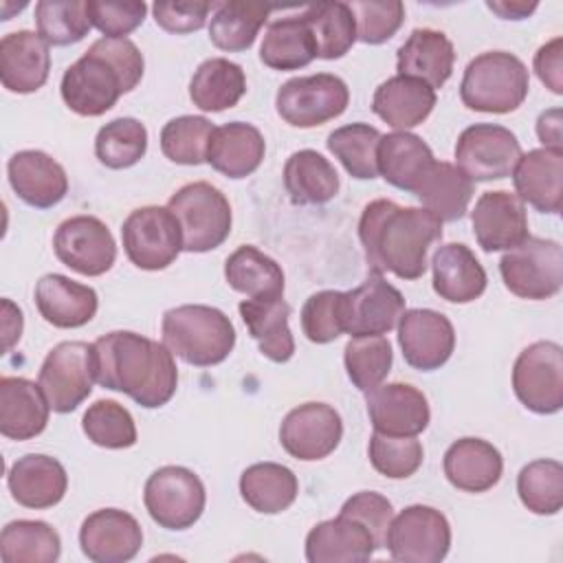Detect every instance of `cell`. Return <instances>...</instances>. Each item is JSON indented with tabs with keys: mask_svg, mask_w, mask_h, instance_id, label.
I'll list each match as a JSON object with an SVG mask.
<instances>
[{
	"mask_svg": "<svg viewBox=\"0 0 563 563\" xmlns=\"http://www.w3.org/2000/svg\"><path fill=\"white\" fill-rule=\"evenodd\" d=\"M358 240L374 275L418 279L427 271L429 246L442 240V222L424 207H400L378 198L361 213Z\"/></svg>",
	"mask_w": 563,
	"mask_h": 563,
	"instance_id": "cell-1",
	"label": "cell"
},
{
	"mask_svg": "<svg viewBox=\"0 0 563 563\" xmlns=\"http://www.w3.org/2000/svg\"><path fill=\"white\" fill-rule=\"evenodd\" d=\"M95 380L123 391L145 409L163 407L178 385V367L165 343L130 330H114L92 343Z\"/></svg>",
	"mask_w": 563,
	"mask_h": 563,
	"instance_id": "cell-2",
	"label": "cell"
},
{
	"mask_svg": "<svg viewBox=\"0 0 563 563\" xmlns=\"http://www.w3.org/2000/svg\"><path fill=\"white\" fill-rule=\"evenodd\" d=\"M145 70L143 53L128 37H101L62 77L64 103L81 117H101L136 88Z\"/></svg>",
	"mask_w": 563,
	"mask_h": 563,
	"instance_id": "cell-3",
	"label": "cell"
},
{
	"mask_svg": "<svg viewBox=\"0 0 563 563\" xmlns=\"http://www.w3.org/2000/svg\"><path fill=\"white\" fill-rule=\"evenodd\" d=\"M163 343L189 365L211 367L222 363L235 345L231 319L205 303H185L169 308L161 323Z\"/></svg>",
	"mask_w": 563,
	"mask_h": 563,
	"instance_id": "cell-4",
	"label": "cell"
},
{
	"mask_svg": "<svg viewBox=\"0 0 563 563\" xmlns=\"http://www.w3.org/2000/svg\"><path fill=\"white\" fill-rule=\"evenodd\" d=\"M530 90L526 64L506 51H486L473 57L462 75L460 97L468 110L506 114L517 110Z\"/></svg>",
	"mask_w": 563,
	"mask_h": 563,
	"instance_id": "cell-5",
	"label": "cell"
},
{
	"mask_svg": "<svg viewBox=\"0 0 563 563\" xmlns=\"http://www.w3.org/2000/svg\"><path fill=\"white\" fill-rule=\"evenodd\" d=\"M167 209L180 224L183 251L187 253L213 251L231 233V205L211 183L196 180L183 185L167 200Z\"/></svg>",
	"mask_w": 563,
	"mask_h": 563,
	"instance_id": "cell-6",
	"label": "cell"
},
{
	"mask_svg": "<svg viewBox=\"0 0 563 563\" xmlns=\"http://www.w3.org/2000/svg\"><path fill=\"white\" fill-rule=\"evenodd\" d=\"M506 288L521 299H550L563 286V246L556 240L528 235L499 260Z\"/></svg>",
	"mask_w": 563,
	"mask_h": 563,
	"instance_id": "cell-7",
	"label": "cell"
},
{
	"mask_svg": "<svg viewBox=\"0 0 563 563\" xmlns=\"http://www.w3.org/2000/svg\"><path fill=\"white\" fill-rule=\"evenodd\" d=\"M143 504L152 521L165 530L191 528L207 504L202 479L185 466L156 468L143 488Z\"/></svg>",
	"mask_w": 563,
	"mask_h": 563,
	"instance_id": "cell-8",
	"label": "cell"
},
{
	"mask_svg": "<svg viewBox=\"0 0 563 563\" xmlns=\"http://www.w3.org/2000/svg\"><path fill=\"white\" fill-rule=\"evenodd\" d=\"M347 84L332 73L292 77L275 95L277 114L292 128H317L345 112Z\"/></svg>",
	"mask_w": 563,
	"mask_h": 563,
	"instance_id": "cell-9",
	"label": "cell"
},
{
	"mask_svg": "<svg viewBox=\"0 0 563 563\" xmlns=\"http://www.w3.org/2000/svg\"><path fill=\"white\" fill-rule=\"evenodd\" d=\"M128 260L143 271L167 268L183 251L180 224L167 207L147 205L130 211L121 227Z\"/></svg>",
	"mask_w": 563,
	"mask_h": 563,
	"instance_id": "cell-10",
	"label": "cell"
},
{
	"mask_svg": "<svg viewBox=\"0 0 563 563\" xmlns=\"http://www.w3.org/2000/svg\"><path fill=\"white\" fill-rule=\"evenodd\" d=\"M92 343L62 341L44 358L37 376L48 405L57 413L75 411L92 391Z\"/></svg>",
	"mask_w": 563,
	"mask_h": 563,
	"instance_id": "cell-11",
	"label": "cell"
},
{
	"mask_svg": "<svg viewBox=\"0 0 563 563\" xmlns=\"http://www.w3.org/2000/svg\"><path fill=\"white\" fill-rule=\"evenodd\" d=\"M512 389L519 402L541 416L563 407V350L554 341H537L519 352L512 367Z\"/></svg>",
	"mask_w": 563,
	"mask_h": 563,
	"instance_id": "cell-12",
	"label": "cell"
},
{
	"mask_svg": "<svg viewBox=\"0 0 563 563\" xmlns=\"http://www.w3.org/2000/svg\"><path fill=\"white\" fill-rule=\"evenodd\" d=\"M385 548L394 561L440 563L451 548L449 519L431 506H407L391 519Z\"/></svg>",
	"mask_w": 563,
	"mask_h": 563,
	"instance_id": "cell-13",
	"label": "cell"
},
{
	"mask_svg": "<svg viewBox=\"0 0 563 563\" xmlns=\"http://www.w3.org/2000/svg\"><path fill=\"white\" fill-rule=\"evenodd\" d=\"M519 158L521 145L517 136L497 123L468 125L455 143V167L475 183L510 176Z\"/></svg>",
	"mask_w": 563,
	"mask_h": 563,
	"instance_id": "cell-14",
	"label": "cell"
},
{
	"mask_svg": "<svg viewBox=\"0 0 563 563\" xmlns=\"http://www.w3.org/2000/svg\"><path fill=\"white\" fill-rule=\"evenodd\" d=\"M53 251L64 266L86 277L103 275L117 260L114 238L95 216L66 218L53 235Z\"/></svg>",
	"mask_w": 563,
	"mask_h": 563,
	"instance_id": "cell-15",
	"label": "cell"
},
{
	"mask_svg": "<svg viewBox=\"0 0 563 563\" xmlns=\"http://www.w3.org/2000/svg\"><path fill=\"white\" fill-rule=\"evenodd\" d=\"M343 438V420L332 405L303 402L286 413L279 427L284 451L301 462L328 457Z\"/></svg>",
	"mask_w": 563,
	"mask_h": 563,
	"instance_id": "cell-16",
	"label": "cell"
},
{
	"mask_svg": "<svg viewBox=\"0 0 563 563\" xmlns=\"http://www.w3.org/2000/svg\"><path fill=\"white\" fill-rule=\"evenodd\" d=\"M405 312L402 292L383 279L369 275L361 286L343 292V330L352 336L387 334Z\"/></svg>",
	"mask_w": 563,
	"mask_h": 563,
	"instance_id": "cell-17",
	"label": "cell"
},
{
	"mask_svg": "<svg viewBox=\"0 0 563 563\" xmlns=\"http://www.w3.org/2000/svg\"><path fill=\"white\" fill-rule=\"evenodd\" d=\"M398 343L405 363L420 372L442 367L455 350V330L449 317L431 308L405 310L398 321Z\"/></svg>",
	"mask_w": 563,
	"mask_h": 563,
	"instance_id": "cell-18",
	"label": "cell"
},
{
	"mask_svg": "<svg viewBox=\"0 0 563 563\" xmlns=\"http://www.w3.org/2000/svg\"><path fill=\"white\" fill-rule=\"evenodd\" d=\"M365 405L374 431L385 435H418L431 420L427 396L409 383H380L365 391Z\"/></svg>",
	"mask_w": 563,
	"mask_h": 563,
	"instance_id": "cell-19",
	"label": "cell"
},
{
	"mask_svg": "<svg viewBox=\"0 0 563 563\" xmlns=\"http://www.w3.org/2000/svg\"><path fill=\"white\" fill-rule=\"evenodd\" d=\"M79 545L92 563H125L139 554L143 530L130 512L101 508L84 519Z\"/></svg>",
	"mask_w": 563,
	"mask_h": 563,
	"instance_id": "cell-20",
	"label": "cell"
},
{
	"mask_svg": "<svg viewBox=\"0 0 563 563\" xmlns=\"http://www.w3.org/2000/svg\"><path fill=\"white\" fill-rule=\"evenodd\" d=\"M471 222L475 240L486 253L508 251L530 235L521 198L506 189L484 191L475 200Z\"/></svg>",
	"mask_w": 563,
	"mask_h": 563,
	"instance_id": "cell-21",
	"label": "cell"
},
{
	"mask_svg": "<svg viewBox=\"0 0 563 563\" xmlns=\"http://www.w3.org/2000/svg\"><path fill=\"white\" fill-rule=\"evenodd\" d=\"M11 189L35 209H51L64 200L68 176L64 167L42 150H20L7 163Z\"/></svg>",
	"mask_w": 563,
	"mask_h": 563,
	"instance_id": "cell-22",
	"label": "cell"
},
{
	"mask_svg": "<svg viewBox=\"0 0 563 563\" xmlns=\"http://www.w3.org/2000/svg\"><path fill=\"white\" fill-rule=\"evenodd\" d=\"M51 70L48 42L29 29L2 35L0 40V79L9 92L29 95L40 90Z\"/></svg>",
	"mask_w": 563,
	"mask_h": 563,
	"instance_id": "cell-23",
	"label": "cell"
},
{
	"mask_svg": "<svg viewBox=\"0 0 563 563\" xmlns=\"http://www.w3.org/2000/svg\"><path fill=\"white\" fill-rule=\"evenodd\" d=\"M515 194L541 213H559L563 205V150L537 147L521 154L512 169Z\"/></svg>",
	"mask_w": 563,
	"mask_h": 563,
	"instance_id": "cell-24",
	"label": "cell"
},
{
	"mask_svg": "<svg viewBox=\"0 0 563 563\" xmlns=\"http://www.w3.org/2000/svg\"><path fill=\"white\" fill-rule=\"evenodd\" d=\"M7 486L20 506L44 510L64 499L68 475L59 460L44 453H26L11 464Z\"/></svg>",
	"mask_w": 563,
	"mask_h": 563,
	"instance_id": "cell-25",
	"label": "cell"
},
{
	"mask_svg": "<svg viewBox=\"0 0 563 563\" xmlns=\"http://www.w3.org/2000/svg\"><path fill=\"white\" fill-rule=\"evenodd\" d=\"M376 550L372 532L343 512L317 523L306 537L308 563H363Z\"/></svg>",
	"mask_w": 563,
	"mask_h": 563,
	"instance_id": "cell-26",
	"label": "cell"
},
{
	"mask_svg": "<svg viewBox=\"0 0 563 563\" xmlns=\"http://www.w3.org/2000/svg\"><path fill=\"white\" fill-rule=\"evenodd\" d=\"M51 405L40 385L24 376L0 378V433L9 440H31L48 424Z\"/></svg>",
	"mask_w": 563,
	"mask_h": 563,
	"instance_id": "cell-27",
	"label": "cell"
},
{
	"mask_svg": "<svg viewBox=\"0 0 563 563\" xmlns=\"http://www.w3.org/2000/svg\"><path fill=\"white\" fill-rule=\"evenodd\" d=\"M455 62L453 42L435 29H413L396 51V70L402 77L424 81L427 86L442 88Z\"/></svg>",
	"mask_w": 563,
	"mask_h": 563,
	"instance_id": "cell-28",
	"label": "cell"
},
{
	"mask_svg": "<svg viewBox=\"0 0 563 563\" xmlns=\"http://www.w3.org/2000/svg\"><path fill=\"white\" fill-rule=\"evenodd\" d=\"M35 306L44 321L55 328H81L95 317L99 297L86 284L48 273L35 284Z\"/></svg>",
	"mask_w": 563,
	"mask_h": 563,
	"instance_id": "cell-29",
	"label": "cell"
},
{
	"mask_svg": "<svg viewBox=\"0 0 563 563\" xmlns=\"http://www.w3.org/2000/svg\"><path fill=\"white\" fill-rule=\"evenodd\" d=\"M433 290L451 303H468L484 295L488 277L475 253L460 242L442 244L431 257Z\"/></svg>",
	"mask_w": 563,
	"mask_h": 563,
	"instance_id": "cell-30",
	"label": "cell"
},
{
	"mask_svg": "<svg viewBox=\"0 0 563 563\" xmlns=\"http://www.w3.org/2000/svg\"><path fill=\"white\" fill-rule=\"evenodd\" d=\"M446 479L464 493L490 490L504 471V457L497 446L482 438H460L444 453Z\"/></svg>",
	"mask_w": 563,
	"mask_h": 563,
	"instance_id": "cell-31",
	"label": "cell"
},
{
	"mask_svg": "<svg viewBox=\"0 0 563 563\" xmlns=\"http://www.w3.org/2000/svg\"><path fill=\"white\" fill-rule=\"evenodd\" d=\"M264 152L266 143L255 125L229 121L213 130L207 147V163L229 178H246L262 165Z\"/></svg>",
	"mask_w": 563,
	"mask_h": 563,
	"instance_id": "cell-32",
	"label": "cell"
},
{
	"mask_svg": "<svg viewBox=\"0 0 563 563\" xmlns=\"http://www.w3.org/2000/svg\"><path fill=\"white\" fill-rule=\"evenodd\" d=\"M435 106V90L411 77H389L372 97V110L396 132L420 125Z\"/></svg>",
	"mask_w": 563,
	"mask_h": 563,
	"instance_id": "cell-33",
	"label": "cell"
},
{
	"mask_svg": "<svg viewBox=\"0 0 563 563\" xmlns=\"http://www.w3.org/2000/svg\"><path fill=\"white\" fill-rule=\"evenodd\" d=\"M249 334L257 341L260 352L273 363H286L295 354V339L288 325L290 306L284 297L244 299L238 306Z\"/></svg>",
	"mask_w": 563,
	"mask_h": 563,
	"instance_id": "cell-34",
	"label": "cell"
},
{
	"mask_svg": "<svg viewBox=\"0 0 563 563\" xmlns=\"http://www.w3.org/2000/svg\"><path fill=\"white\" fill-rule=\"evenodd\" d=\"M433 161L431 147L418 134L389 132L380 136L376 152L378 174L396 189L413 194Z\"/></svg>",
	"mask_w": 563,
	"mask_h": 563,
	"instance_id": "cell-35",
	"label": "cell"
},
{
	"mask_svg": "<svg viewBox=\"0 0 563 563\" xmlns=\"http://www.w3.org/2000/svg\"><path fill=\"white\" fill-rule=\"evenodd\" d=\"M413 196L431 211L440 222L462 220L473 198V180L466 178L455 165L446 161H433L420 178Z\"/></svg>",
	"mask_w": 563,
	"mask_h": 563,
	"instance_id": "cell-36",
	"label": "cell"
},
{
	"mask_svg": "<svg viewBox=\"0 0 563 563\" xmlns=\"http://www.w3.org/2000/svg\"><path fill=\"white\" fill-rule=\"evenodd\" d=\"M284 187L295 205H325L339 194V174L317 150H297L284 165Z\"/></svg>",
	"mask_w": 563,
	"mask_h": 563,
	"instance_id": "cell-37",
	"label": "cell"
},
{
	"mask_svg": "<svg viewBox=\"0 0 563 563\" xmlns=\"http://www.w3.org/2000/svg\"><path fill=\"white\" fill-rule=\"evenodd\" d=\"M273 4L264 2H246V0H229L213 2L211 22H209V40L220 51L240 53L253 46L260 29L268 20Z\"/></svg>",
	"mask_w": 563,
	"mask_h": 563,
	"instance_id": "cell-38",
	"label": "cell"
},
{
	"mask_svg": "<svg viewBox=\"0 0 563 563\" xmlns=\"http://www.w3.org/2000/svg\"><path fill=\"white\" fill-rule=\"evenodd\" d=\"M314 57L317 44L303 13L268 24L260 46V59L264 66L273 70H299Z\"/></svg>",
	"mask_w": 563,
	"mask_h": 563,
	"instance_id": "cell-39",
	"label": "cell"
},
{
	"mask_svg": "<svg viewBox=\"0 0 563 563\" xmlns=\"http://www.w3.org/2000/svg\"><path fill=\"white\" fill-rule=\"evenodd\" d=\"M297 475L277 462L251 464L240 475L242 499L262 515H277L290 508L297 499Z\"/></svg>",
	"mask_w": 563,
	"mask_h": 563,
	"instance_id": "cell-40",
	"label": "cell"
},
{
	"mask_svg": "<svg viewBox=\"0 0 563 563\" xmlns=\"http://www.w3.org/2000/svg\"><path fill=\"white\" fill-rule=\"evenodd\" d=\"M246 92V77L240 64L227 57L205 59L189 81L194 106L205 112H222L233 108Z\"/></svg>",
	"mask_w": 563,
	"mask_h": 563,
	"instance_id": "cell-41",
	"label": "cell"
},
{
	"mask_svg": "<svg viewBox=\"0 0 563 563\" xmlns=\"http://www.w3.org/2000/svg\"><path fill=\"white\" fill-rule=\"evenodd\" d=\"M227 284L249 299H271L284 295L282 266L260 249L244 244L224 262Z\"/></svg>",
	"mask_w": 563,
	"mask_h": 563,
	"instance_id": "cell-42",
	"label": "cell"
},
{
	"mask_svg": "<svg viewBox=\"0 0 563 563\" xmlns=\"http://www.w3.org/2000/svg\"><path fill=\"white\" fill-rule=\"evenodd\" d=\"M62 539L53 526L37 519H18L2 528L0 559L4 563H55Z\"/></svg>",
	"mask_w": 563,
	"mask_h": 563,
	"instance_id": "cell-43",
	"label": "cell"
},
{
	"mask_svg": "<svg viewBox=\"0 0 563 563\" xmlns=\"http://www.w3.org/2000/svg\"><path fill=\"white\" fill-rule=\"evenodd\" d=\"M317 44V57L339 59L356 42V20L347 2H317L303 9Z\"/></svg>",
	"mask_w": 563,
	"mask_h": 563,
	"instance_id": "cell-44",
	"label": "cell"
},
{
	"mask_svg": "<svg viewBox=\"0 0 563 563\" xmlns=\"http://www.w3.org/2000/svg\"><path fill=\"white\" fill-rule=\"evenodd\" d=\"M380 136L383 134L369 123H350L332 130L325 143L352 178L372 180L378 176L376 152Z\"/></svg>",
	"mask_w": 563,
	"mask_h": 563,
	"instance_id": "cell-45",
	"label": "cell"
},
{
	"mask_svg": "<svg viewBox=\"0 0 563 563\" xmlns=\"http://www.w3.org/2000/svg\"><path fill=\"white\" fill-rule=\"evenodd\" d=\"M147 152V130L134 117H119L101 125L95 136V156L110 169L136 165Z\"/></svg>",
	"mask_w": 563,
	"mask_h": 563,
	"instance_id": "cell-46",
	"label": "cell"
},
{
	"mask_svg": "<svg viewBox=\"0 0 563 563\" xmlns=\"http://www.w3.org/2000/svg\"><path fill=\"white\" fill-rule=\"evenodd\" d=\"M521 504L534 515H556L563 506V464L559 460H534L517 475Z\"/></svg>",
	"mask_w": 563,
	"mask_h": 563,
	"instance_id": "cell-47",
	"label": "cell"
},
{
	"mask_svg": "<svg viewBox=\"0 0 563 563\" xmlns=\"http://www.w3.org/2000/svg\"><path fill=\"white\" fill-rule=\"evenodd\" d=\"M391 343L383 334L352 336L343 350V363L356 389L369 391L378 387L391 369Z\"/></svg>",
	"mask_w": 563,
	"mask_h": 563,
	"instance_id": "cell-48",
	"label": "cell"
},
{
	"mask_svg": "<svg viewBox=\"0 0 563 563\" xmlns=\"http://www.w3.org/2000/svg\"><path fill=\"white\" fill-rule=\"evenodd\" d=\"M35 24L48 46L81 42L92 26L88 18V2L84 0H40L35 4Z\"/></svg>",
	"mask_w": 563,
	"mask_h": 563,
	"instance_id": "cell-49",
	"label": "cell"
},
{
	"mask_svg": "<svg viewBox=\"0 0 563 563\" xmlns=\"http://www.w3.org/2000/svg\"><path fill=\"white\" fill-rule=\"evenodd\" d=\"M216 125L200 114H183L169 119L161 130L163 154L178 165L207 163V147Z\"/></svg>",
	"mask_w": 563,
	"mask_h": 563,
	"instance_id": "cell-50",
	"label": "cell"
},
{
	"mask_svg": "<svg viewBox=\"0 0 563 563\" xmlns=\"http://www.w3.org/2000/svg\"><path fill=\"white\" fill-rule=\"evenodd\" d=\"M81 429L92 444L103 449H128L136 444L134 418L117 400L92 402L81 418Z\"/></svg>",
	"mask_w": 563,
	"mask_h": 563,
	"instance_id": "cell-51",
	"label": "cell"
},
{
	"mask_svg": "<svg viewBox=\"0 0 563 563\" xmlns=\"http://www.w3.org/2000/svg\"><path fill=\"white\" fill-rule=\"evenodd\" d=\"M367 453H369L372 466L389 479L411 477L420 468L424 457L422 444L420 440H416V435L396 438L378 431L372 433Z\"/></svg>",
	"mask_w": 563,
	"mask_h": 563,
	"instance_id": "cell-52",
	"label": "cell"
},
{
	"mask_svg": "<svg viewBox=\"0 0 563 563\" xmlns=\"http://www.w3.org/2000/svg\"><path fill=\"white\" fill-rule=\"evenodd\" d=\"M301 330L312 343H330L343 330V290H319L301 308Z\"/></svg>",
	"mask_w": 563,
	"mask_h": 563,
	"instance_id": "cell-53",
	"label": "cell"
},
{
	"mask_svg": "<svg viewBox=\"0 0 563 563\" xmlns=\"http://www.w3.org/2000/svg\"><path fill=\"white\" fill-rule=\"evenodd\" d=\"M350 9L356 20V40L363 44L387 42L405 20V4L400 0L350 2Z\"/></svg>",
	"mask_w": 563,
	"mask_h": 563,
	"instance_id": "cell-54",
	"label": "cell"
},
{
	"mask_svg": "<svg viewBox=\"0 0 563 563\" xmlns=\"http://www.w3.org/2000/svg\"><path fill=\"white\" fill-rule=\"evenodd\" d=\"M147 13V4L143 0H125V2H88V18L95 29L103 33V37H125L136 26L143 24Z\"/></svg>",
	"mask_w": 563,
	"mask_h": 563,
	"instance_id": "cell-55",
	"label": "cell"
},
{
	"mask_svg": "<svg viewBox=\"0 0 563 563\" xmlns=\"http://www.w3.org/2000/svg\"><path fill=\"white\" fill-rule=\"evenodd\" d=\"M339 512L361 521L372 532L376 548L378 550L385 548L387 530L394 519V506L387 497H383L380 493H374V490H361V493H354L352 497H347Z\"/></svg>",
	"mask_w": 563,
	"mask_h": 563,
	"instance_id": "cell-56",
	"label": "cell"
},
{
	"mask_svg": "<svg viewBox=\"0 0 563 563\" xmlns=\"http://www.w3.org/2000/svg\"><path fill=\"white\" fill-rule=\"evenodd\" d=\"M211 2H196V0H176V2H154L152 13L156 24L167 33H191L205 26Z\"/></svg>",
	"mask_w": 563,
	"mask_h": 563,
	"instance_id": "cell-57",
	"label": "cell"
},
{
	"mask_svg": "<svg viewBox=\"0 0 563 563\" xmlns=\"http://www.w3.org/2000/svg\"><path fill=\"white\" fill-rule=\"evenodd\" d=\"M537 77L554 92H563V37H552L534 53Z\"/></svg>",
	"mask_w": 563,
	"mask_h": 563,
	"instance_id": "cell-58",
	"label": "cell"
},
{
	"mask_svg": "<svg viewBox=\"0 0 563 563\" xmlns=\"http://www.w3.org/2000/svg\"><path fill=\"white\" fill-rule=\"evenodd\" d=\"M537 136L543 143V147L561 150V110L559 108H552L539 114Z\"/></svg>",
	"mask_w": 563,
	"mask_h": 563,
	"instance_id": "cell-59",
	"label": "cell"
},
{
	"mask_svg": "<svg viewBox=\"0 0 563 563\" xmlns=\"http://www.w3.org/2000/svg\"><path fill=\"white\" fill-rule=\"evenodd\" d=\"M22 334V310L13 306V301L2 299V336H4V352L13 347L15 341H20Z\"/></svg>",
	"mask_w": 563,
	"mask_h": 563,
	"instance_id": "cell-60",
	"label": "cell"
},
{
	"mask_svg": "<svg viewBox=\"0 0 563 563\" xmlns=\"http://www.w3.org/2000/svg\"><path fill=\"white\" fill-rule=\"evenodd\" d=\"M486 7L497 13L504 20H523L528 18L539 4L537 2H523V0H488Z\"/></svg>",
	"mask_w": 563,
	"mask_h": 563,
	"instance_id": "cell-61",
	"label": "cell"
}]
</instances>
